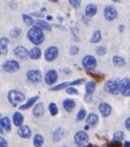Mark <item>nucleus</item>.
I'll list each match as a JSON object with an SVG mask.
<instances>
[{"label": "nucleus", "instance_id": "obj_43", "mask_svg": "<svg viewBox=\"0 0 130 147\" xmlns=\"http://www.w3.org/2000/svg\"><path fill=\"white\" fill-rule=\"evenodd\" d=\"M87 73H88L91 77H93L94 79H96V80H98V81H101L102 78H104V75H98V74H94V73H92V72H87Z\"/></svg>", "mask_w": 130, "mask_h": 147}, {"label": "nucleus", "instance_id": "obj_38", "mask_svg": "<svg viewBox=\"0 0 130 147\" xmlns=\"http://www.w3.org/2000/svg\"><path fill=\"white\" fill-rule=\"evenodd\" d=\"M69 4L71 7L75 9H78L82 5V0H69Z\"/></svg>", "mask_w": 130, "mask_h": 147}, {"label": "nucleus", "instance_id": "obj_51", "mask_svg": "<svg viewBox=\"0 0 130 147\" xmlns=\"http://www.w3.org/2000/svg\"><path fill=\"white\" fill-rule=\"evenodd\" d=\"M47 20H48V21H52V16H47Z\"/></svg>", "mask_w": 130, "mask_h": 147}, {"label": "nucleus", "instance_id": "obj_4", "mask_svg": "<svg viewBox=\"0 0 130 147\" xmlns=\"http://www.w3.org/2000/svg\"><path fill=\"white\" fill-rule=\"evenodd\" d=\"M26 79L31 84H39L43 80V74L39 69H29L26 71Z\"/></svg>", "mask_w": 130, "mask_h": 147}, {"label": "nucleus", "instance_id": "obj_24", "mask_svg": "<svg viewBox=\"0 0 130 147\" xmlns=\"http://www.w3.org/2000/svg\"><path fill=\"white\" fill-rule=\"evenodd\" d=\"M64 134H65L64 129L59 127V128H57L56 129H54V134H52V140H54V142H58V141H60L61 139L64 138Z\"/></svg>", "mask_w": 130, "mask_h": 147}, {"label": "nucleus", "instance_id": "obj_2", "mask_svg": "<svg viewBox=\"0 0 130 147\" xmlns=\"http://www.w3.org/2000/svg\"><path fill=\"white\" fill-rule=\"evenodd\" d=\"M7 99H8L9 103L12 106L17 107L19 104L21 105L25 101L26 96L25 94H23L21 91H19V90H10L8 92V94H7Z\"/></svg>", "mask_w": 130, "mask_h": 147}, {"label": "nucleus", "instance_id": "obj_52", "mask_svg": "<svg viewBox=\"0 0 130 147\" xmlns=\"http://www.w3.org/2000/svg\"><path fill=\"white\" fill-rule=\"evenodd\" d=\"M33 16H37V17H42V15H40V14H37V13H33L32 14Z\"/></svg>", "mask_w": 130, "mask_h": 147}, {"label": "nucleus", "instance_id": "obj_56", "mask_svg": "<svg viewBox=\"0 0 130 147\" xmlns=\"http://www.w3.org/2000/svg\"><path fill=\"white\" fill-rule=\"evenodd\" d=\"M1 117H2V115H1V114H0V118H1Z\"/></svg>", "mask_w": 130, "mask_h": 147}, {"label": "nucleus", "instance_id": "obj_48", "mask_svg": "<svg viewBox=\"0 0 130 147\" xmlns=\"http://www.w3.org/2000/svg\"><path fill=\"white\" fill-rule=\"evenodd\" d=\"M84 147H98V146H96V145H93V144H91V143H88L87 145H86Z\"/></svg>", "mask_w": 130, "mask_h": 147}, {"label": "nucleus", "instance_id": "obj_57", "mask_svg": "<svg viewBox=\"0 0 130 147\" xmlns=\"http://www.w3.org/2000/svg\"><path fill=\"white\" fill-rule=\"evenodd\" d=\"M0 56H1V53H0Z\"/></svg>", "mask_w": 130, "mask_h": 147}, {"label": "nucleus", "instance_id": "obj_15", "mask_svg": "<svg viewBox=\"0 0 130 147\" xmlns=\"http://www.w3.org/2000/svg\"><path fill=\"white\" fill-rule=\"evenodd\" d=\"M17 136L23 139H28L32 136V131L27 125H22L21 127H19L17 129Z\"/></svg>", "mask_w": 130, "mask_h": 147}, {"label": "nucleus", "instance_id": "obj_45", "mask_svg": "<svg viewBox=\"0 0 130 147\" xmlns=\"http://www.w3.org/2000/svg\"><path fill=\"white\" fill-rule=\"evenodd\" d=\"M124 127H125V129L127 131H130V117H128V118L124 121Z\"/></svg>", "mask_w": 130, "mask_h": 147}, {"label": "nucleus", "instance_id": "obj_23", "mask_svg": "<svg viewBox=\"0 0 130 147\" xmlns=\"http://www.w3.org/2000/svg\"><path fill=\"white\" fill-rule=\"evenodd\" d=\"M97 14V6L95 4H88L86 7V11H84V15L87 18H91V17L95 16Z\"/></svg>", "mask_w": 130, "mask_h": 147}, {"label": "nucleus", "instance_id": "obj_47", "mask_svg": "<svg viewBox=\"0 0 130 147\" xmlns=\"http://www.w3.org/2000/svg\"><path fill=\"white\" fill-rule=\"evenodd\" d=\"M123 147H130V141L126 140L125 142H124V144H123Z\"/></svg>", "mask_w": 130, "mask_h": 147}, {"label": "nucleus", "instance_id": "obj_8", "mask_svg": "<svg viewBox=\"0 0 130 147\" xmlns=\"http://www.w3.org/2000/svg\"><path fill=\"white\" fill-rule=\"evenodd\" d=\"M2 68L7 73H16L21 69V64L16 59H8L3 63Z\"/></svg>", "mask_w": 130, "mask_h": 147}, {"label": "nucleus", "instance_id": "obj_32", "mask_svg": "<svg viewBox=\"0 0 130 147\" xmlns=\"http://www.w3.org/2000/svg\"><path fill=\"white\" fill-rule=\"evenodd\" d=\"M48 109L52 116H56L58 114V106H57V104L56 102H50Z\"/></svg>", "mask_w": 130, "mask_h": 147}, {"label": "nucleus", "instance_id": "obj_5", "mask_svg": "<svg viewBox=\"0 0 130 147\" xmlns=\"http://www.w3.org/2000/svg\"><path fill=\"white\" fill-rule=\"evenodd\" d=\"M104 91L108 94H119V80L110 79L104 85Z\"/></svg>", "mask_w": 130, "mask_h": 147}, {"label": "nucleus", "instance_id": "obj_13", "mask_svg": "<svg viewBox=\"0 0 130 147\" xmlns=\"http://www.w3.org/2000/svg\"><path fill=\"white\" fill-rule=\"evenodd\" d=\"M119 94L123 96H130V78L119 80Z\"/></svg>", "mask_w": 130, "mask_h": 147}, {"label": "nucleus", "instance_id": "obj_37", "mask_svg": "<svg viewBox=\"0 0 130 147\" xmlns=\"http://www.w3.org/2000/svg\"><path fill=\"white\" fill-rule=\"evenodd\" d=\"M65 91H66V93L70 94V96H76V94H79V91L77 90V88L72 87V86H69Z\"/></svg>", "mask_w": 130, "mask_h": 147}, {"label": "nucleus", "instance_id": "obj_39", "mask_svg": "<svg viewBox=\"0 0 130 147\" xmlns=\"http://www.w3.org/2000/svg\"><path fill=\"white\" fill-rule=\"evenodd\" d=\"M95 53L98 55V56H104V55L107 54V49L106 47H103V46H99L97 47L95 49Z\"/></svg>", "mask_w": 130, "mask_h": 147}, {"label": "nucleus", "instance_id": "obj_27", "mask_svg": "<svg viewBox=\"0 0 130 147\" xmlns=\"http://www.w3.org/2000/svg\"><path fill=\"white\" fill-rule=\"evenodd\" d=\"M84 90H86V94H93V93L96 90V83L94 81H87L84 85Z\"/></svg>", "mask_w": 130, "mask_h": 147}, {"label": "nucleus", "instance_id": "obj_21", "mask_svg": "<svg viewBox=\"0 0 130 147\" xmlns=\"http://www.w3.org/2000/svg\"><path fill=\"white\" fill-rule=\"evenodd\" d=\"M36 26L38 28L42 29V30H46V31H51L52 29V26L48 22L46 21H43V20H36L34 21V26Z\"/></svg>", "mask_w": 130, "mask_h": 147}, {"label": "nucleus", "instance_id": "obj_7", "mask_svg": "<svg viewBox=\"0 0 130 147\" xmlns=\"http://www.w3.org/2000/svg\"><path fill=\"white\" fill-rule=\"evenodd\" d=\"M58 55L59 49L56 46H49L44 52V59L48 63H52L58 58Z\"/></svg>", "mask_w": 130, "mask_h": 147}, {"label": "nucleus", "instance_id": "obj_50", "mask_svg": "<svg viewBox=\"0 0 130 147\" xmlns=\"http://www.w3.org/2000/svg\"><path fill=\"white\" fill-rule=\"evenodd\" d=\"M89 128H90V127L87 126V125H86V126H84V131H88Z\"/></svg>", "mask_w": 130, "mask_h": 147}, {"label": "nucleus", "instance_id": "obj_25", "mask_svg": "<svg viewBox=\"0 0 130 147\" xmlns=\"http://www.w3.org/2000/svg\"><path fill=\"white\" fill-rule=\"evenodd\" d=\"M9 39L7 37H0V53L1 55H6L8 53Z\"/></svg>", "mask_w": 130, "mask_h": 147}, {"label": "nucleus", "instance_id": "obj_33", "mask_svg": "<svg viewBox=\"0 0 130 147\" xmlns=\"http://www.w3.org/2000/svg\"><path fill=\"white\" fill-rule=\"evenodd\" d=\"M10 37H12V38H17V37H19L21 35V28L19 26L17 27H14V28H12L11 30H10Z\"/></svg>", "mask_w": 130, "mask_h": 147}, {"label": "nucleus", "instance_id": "obj_14", "mask_svg": "<svg viewBox=\"0 0 130 147\" xmlns=\"http://www.w3.org/2000/svg\"><path fill=\"white\" fill-rule=\"evenodd\" d=\"M39 98H40L39 96H31V98H29L28 99H27L25 102L22 103L21 105H19V110L24 111V110H28V109H30V108H33V106L37 102H38Z\"/></svg>", "mask_w": 130, "mask_h": 147}, {"label": "nucleus", "instance_id": "obj_53", "mask_svg": "<svg viewBox=\"0 0 130 147\" xmlns=\"http://www.w3.org/2000/svg\"><path fill=\"white\" fill-rule=\"evenodd\" d=\"M111 1L115 2V3H117V2H119V1H121V0H111Z\"/></svg>", "mask_w": 130, "mask_h": 147}, {"label": "nucleus", "instance_id": "obj_35", "mask_svg": "<svg viewBox=\"0 0 130 147\" xmlns=\"http://www.w3.org/2000/svg\"><path fill=\"white\" fill-rule=\"evenodd\" d=\"M113 138H114V140H116V141H122L124 138V133L122 131H117L116 133L114 134Z\"/></svg>", "mask_w": 130, "mask_h": 147}, {"label": "nucleus", "instance_id": "obj_6", "mask_svg": "<svg viewBox=\"0 0 130 147\" xmlns=\"http://www.w3.org/2000/svg\"><path fill=\"white\" fill-rule=\"evenodd\" d=\"M89 136L86 131H78L74 134V141L75 144L79 147H84L86 144H88Z\"/></svg>", "mask_w": 130, "mask_h": 147}, {"label": "nucleus", "instance_id": "obj_9", "mask_svg": "<svg viewBox=\"0 0 130 147\" xmlns=\"http://www.w3.org/2000/svg\"><path fill=\"white\" fill-rule=\"evenodd\" d=\"M58 80V72L56 69H49L44 75V82L48 86H54Z\"/></svg>", "mask_w": 130, "mask_h": 147}, {"label": "nucleus", "instance_id": "obj_16", "mask_svg": "<svg viewBox=\"0 0 130 147\" xmlns=\"http://www.w3.org/2000/svg\"><path fill=\"white\" fill-rule=\"evenodd\" d=\"M98 110L103 118H107L112 113V106L108 102H101L98 105Z\"/></svg>", "mask_w": 130, "mask_h": 147}, {"label": "nucleus", "instance_id": "obj_44", "mask_svg": "<svg viewBox=\"0 0 130 147\" xmlns=\"http://www.w3.org/2000/svg\"><path fill=\"white\" fill-rule=\"evenodd\" d=\"M91 99H92V94H86L84 96V100L86 101V103H90L91 102Z\"/></svg>", "mask_w": 130, "mask_h": 147}, {"label": "nucleus", "instance_id": "obj_42", "mask_svg": "<svg viewBox=\"0 0 130 147\" xmlns=\"http://www.w3.org/2000/svg\"><path fill=\"white\" fill-rule=\"evenodd\" d=\"M0 147H9L8 140L2 136H0Z\"/></svg>", "mask_w": 130, "mask_h": 147}, {"label": "nucleus", "instance_id": "obj_55", "mask_svg": "<svg viewBox=\"0 0 130 147\" xmlns=\"http://www.w3.org/2000/svg\"><path fill=\"white\" fill-rule=\"evenodd\" d=\"M61 147H69V146H61Z\"/></svg>", "mask_w": 130, "mask_h": 147}, {"label": "nucleus", "instance_id": "obj_36", "mask_svg": "<svg viewBox=\"0 0 130 147\" xmlns=\"http://www.w3.org/2000/svg\"><path fill=\"white\" fill-rule=\"evenodd\" d=\"M82 84H86V79L84 78H79V79H76V80L70 82V86H72V87L80 86V85H82Z\"/></svg>", "mask_w": 130, "mask_h": 147}, {"label": "nucleus", "instance_id": "obj_10", "mask_svg": "<svg viewBox=\"0 0 130 147\" xmlns=\"http://www.w3.org/2000/svg\"><path fill=\"white\" fill-rule=\"evenodd\" d=\"M12 131V120L5 116L0 118V134H7Z\"/></svg>", "mask_w": 130, "mask_h": 147}, {"label": "nucleus", "instance_id": "obj_11", "mask_svg": "<svg viewBox=\"0 0 130 147\" xmlns=\"http://www.w3.org/2000/svg\"><path fill=\"white\" fill-rule=\"evenodd\" d=\"M13 53L16 58L21 59V61H25V59L29 58V51L24 46H21V45L15 47V49L13 50Z\"/></svg>", "mask_w": 130, "mask_h": 147}, {"label": "nucleus", "instance_id": "obj_46", "mask_svg": "<svg viewBox=\"0 0 130 147\" xmlns=\"http://www.w3.org/2000/svg\"><path fill=\"white\" fill-rule=\"evenodd\" d=\"M123 30H124V26H123V24H121V26H119V31L122 33V32H123Z\"/></svg>", "mask_w": 130, "mask_h": 147}, {"label": "nucleus", "instance_id": "obj_26", "mask_svg": "<svg viewBox=\"0 0 130 147\" xmlns=\"http://www.w3.org/2000/svg\"><path fill=\"white\" fill-rule=\"evenodd\" d=\"M32 143H33L34 147H43L44 143H45L44 136H42V134H34L33 140H32Z\"/></svg>", "mask_w": 130, "mask_h": 147}, {"label": "nucleus", "instance_id": "obj_17", "mask_svg": "<svg viewBox=\"0 0 130 147\" xmlns=\"http://www.w3.org/2000/svg\"><path fill=\"white\" fill-rule=\"evenodd\" d=\"M23 122H24V116L22 115L21 112L19 111L15 112L13 114V117H12V123L14 124V126L19 129V127L23 125Z\"/></svg>", "mask_w": 130, "mask_h": 147}, {"label": "nucleus", "instance_id": "obj_34", "mask_svg": "<svg viewBox=\"0 0 130 147\" xmlns=\"http://www.w3.org/2000/svg\"><path fill=\"white\" fill-rule=\"evenodd\" d=\"M87 116V113H86V110L84 108H81L80 110L78 111V113H77V116H76V119L77 121H84L86 120Z\"/></svg>", "mask_w": 130, "mask_h": 147}, {"label": "nucleus", "instance_id": "obj_49", "mask_svg": "<svg viewBox=\"0 0 130 147\" xmlns=\"http://www.w3.org/2000/svg\"><path fill=\"white\" fill-rule=\"evenodd\" d=\"M48 1L52 2V3H57V2H59L60 0H48Z\"/></svg>", "mask_w": 130, "mask_h": 147}, {"label": "nucleus", "instance_id": "obj_3", "mask_svg": "<svg viewBox=\"0 0 130 147\" xmlns=\"http://www.w3.org/2000/svg\"><path fill=\"white\" fill-rule=\"evenodd\" d=\"M82 65L87 72H92L97 66V59L92 55H86L82 59Z\"/></svg>", "mask_w": 130, "mask_h": 147}, {"label": "nucleus", "instance_id": "obj_30", "mask_svg": "<svg viewBox=\"0 0 130 147\" xmlns=\"http://www.w3.org/2000/svg\"><path fill=\"white\" fill-rule=\"evenodd\" d=\"M21 18H22V22H23V24H25V26L30 27L34 26V20L31 16L26 14H21Z\"/></svg>", "mask_w": 130, "mask_h": 147}, {"label": "nucleus", "instance_id": "obj_40", "mask_svg": "<svg viewBox=\"0 0 130 147\" xmlns=\"http://www.w3.org/2000/svg\"><path fill=\"white\" fill-rule=\"evenodd\" d=\"M79 52H80V49H79V47H77V46H72L69 50V54L71 55V56H76V55L79 54Z\"/></svg>", "mask_w": 130, "mask_h": 147}, {"label": "nucleus", "instance_id": "obj_1", "mask_svg": "<svg viewBox=\"0 0 130 147\" xmlns=\"http://www.w3.org/2000/svg\"><path fill=\"white\" fill-rule=\"evenodd\" d=\"M26 36L29 42H31L32 44L37 47L42 45L45 41L44 31L36 26H31L30 28L28 29V31H27Z\"/></svg>", "mask_w": 130, "mask_h": 147}, {"label": "nucleus", "instance_id": "obj_18", "mask_svg": "<svg viewBox=\"0 0 130 147\" xmlns=\"http://www.w3.org/2000/svg\"><path fill=\"white\" fill-rule=\"evenodd\" d=\"M84 121H86V125L89 126L90 128H93V127H95L97 124H98L99 117L96 113L91 112V113L87 114V116H86V118Z\"/></svg>", "mask_w": 130, "mask_h": 147}, {"label": "nucleus", "instance_id": "obj_19", "mask_svg": "<svg viewBox=\"0 0 130 147\" xmlns=\"http://www.w3.org/2000/svg\"><path fill=\"white\" fill-rule=\"evenodd\" d=\"M45 114V107L43 102H37L32 108V115L35 118H41Z\"/></svg>", "mask_w": 130, "mask_h": 147}, {"label": "nucleus", "instance_id": "obj_31", "mask_svg": "<svg viewBox=\"0 0 130 147\" xmlns=\"http://www.w3.org/2000/svg\"><path fill=\"white\" fill-rule=\"evenodd\" d=\"M102 39V33L100 30H95L92 34L91 38H90V43L92 44H95V43H98V42L101 41Z\"/></svg>", "mask_w": 130, "mask_h": 147}, {"label": "nucleus", "instance_id": "obj_29", "mask_svg": "<svg viewBox=\"0 0 130 147\" xmlns=\"http://www.w3.org/2000/svg\"><path fill=\"white\" fill-rule=\"evenodd\" d=\"M113 63L117 67H123L125 65V59L121 56H114L113 57Z\"/></svg>", "mask_w": 130, "mask_h": 147}, {"label": "nucleus", "instance_id": "obj_20", "mask_svg": "<svg viewBox=\"0 0 130 147\" xmlns=\"http://www.w3.org/2000/svg\"><path fill=\"white\" fill-rule=\"evenodd\" d=\"M76 105H77L76 100L73 98H65L63 102H62V106H63L64 110L68 112V113L73 111L76 108Z\"/></svg>", "mask_w": 130, "mask_h": 147}, {"label": "nucleus", "instance_id": "obj_12", "mask_svg": "<svg viewBox=\"0 0 130 147\" xmlns=\"http://www.w3.org/2000/svg\"><path fill=\"white\" fill-rule=\"evenodd\" d=\"M117 17V11L112 5H107L104 8V18L106 21L112 22L115 21Z\"/></svg>", "mask_w": 130, "mask_h": 147}, {"label": "nucleus", "instance_id": "obj_28", "mask_svg": "<svg viewBox=\"0 0 130 147\" xmlns=\"http://www.w3.org/2000/svg\"><path fill=\"white\" fill-rule=\"evenodd\" d=\"M70 86V82H62L60 84H56L54 86H52V88H50V91L52 92H58L61 90H66Z\"/></svg>", "mask_w": 130, "mask_h": 147}, {"label": "nucleus", "instance_id": "obj_54", "mask_svg": "<svg viewBox=\"0 0 130 147\" xmlns=\"http://www.w3.org/2000/svg\"><path fill=\"white\" fill-rule=\"evenodd\" d=\"M46 11V8H45V7H43V8L41 9V12H45Z\"/></svg>", "mask_w": 130, "mask_h": 147}, {"label": "nucleus", "instance_id": "obj_22", "mask_svg": "<svg viewBox=\"0 0 130 147\" xmlns=\"http://www.w3.org/2000/svg\"><path fill=\"white\" fill-rule=\"evenodd\" d=\"M41 57H42V50L39 47L35 46L29 50V59H30L37 61V59H41Z\"/></svg>", "mask_w": 130, "mask_h": 147}, {"label": "nucleus", "instance_id": "obj_41", "mask_svg": "<svg viewBox=\"0 0 130 147\" xmlns=\"http://www.w3.org/2000/svg\"><path fill=\"white\" fill-rule=\"evenodd\" d=\"M107 147H122V144L121 141H116L113 140L111 142H109L107 144Z\"/></svg>", "mask_w": 130, "mask_h": 147}]
</instances>
